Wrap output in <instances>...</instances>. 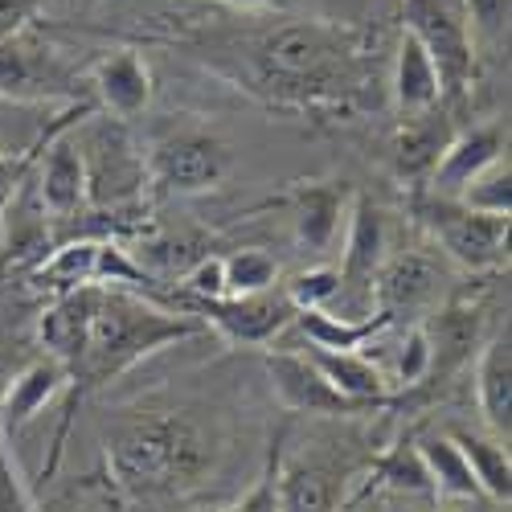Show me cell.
<instances>
[{
    "mask_svg": "<svg viewBox=\"0 0 512 512\" xmlns=\"http://www.w3.org/2000/svg\"><path fill=\"white\" fill-rule=\"evenodd\" d=\"M213 472V439L201 422L160 410L119 426L107 439V476L123 500L160 504L197 492Z\"/></svg>",
    "mask_w": 512,
    "mask_h": 512,
    "instance_id": "cell-1",
    "label": "cell"
},
{
    "mask_svg": "<svg viewBox=\"0 0 512 512\" xmlns=\"http://www.w3.org/2000/svg\"><path fill=\"white\" fill-rule=\"evenodd\" d=\"M357 58L361 50L353 46V33H340L324 21L275 25L259 33L250 50L259 91L291 107H345V99L357 91Z\"/></svg>",
    "mask_w": 512,
    "mask_h": 512,
    "instance_id": "cell-2",
    "label": "cell"
},
{
    "mask_svg": "<svg viewBox=\"0 0 512 512\" xmlns=\"http://www.w3.org/2000/svg\"><path fill=\"white\" fill-rule=\"evenodd\" d=\"M197 328H201V320H193L185 312L156 308L144 300V295L99 283L87 345H82V357L70 369V381L82 390L107 386V381L123 377L127 369L140 365L144 357H152L156 349L189 340Z\"/></svg>",
    "mask_w": 512,
    "mask_h": 512,
    "instance_id": "cell-3",
    "label": "cell"
},
{
    "mask_svg": "<svg viewBox=\"0 0 512 512\" xmlns=\"http://www.w3.org/2000/svg\"><path fill=\"white\" fill-rule=\"evenodd\" d=\"M414 213L426 226V234H431V242L463 271L480 275V271H500L508 263V218L467 209L463 201L435 193H422L414 201Z\"/></svg>",
    "mask_w": 512,
    "mask_h": 512,
    "instance_id": "cell-4",
    "label": "cell"
},
{
    "mask_svg": "<svg viewBox=\"0 0 512 512\" xmlns=\"http://www.w3.org/2000/svg\"><path fill=\"white\" fill-rule=\"evenodd\" d=\"M87 173V201L91 205H127L136 201L148 181V160L136 148V140L123 132V123L111 115H99L87 123L82 140H74Z\"/></svg>",
    "mask_w": 512,
    "mask_h": 512,
    "instance_id": "cell-5",
    "label": "cell"
},
{
    "mask_svg": "<svg viewBox=\"0 0 512 512\" xmlns=\"http://www.w3.org/2000/svg\"><path fill=\"white\" fill-rule=\"evenodd\" d=\"M390 259V226L386 213L369 193H357L349 205V230H345V263H340V320H365L373 316V283L381 263Z\"/></svg>",
    "mask_w": 512,
    "mask_h": 512,
    "instance_id": "cell-6",
    "label": "cell"
},
{
    "mask_svg": "<svg viewBox=\"0 0 512 512\" xmlns=\"http://www.w3.org/2000/svg\"><path fill=\"white\" fill-rule=\"evenodd\" d=\"M406 33L431 54L443 78V95H463L476 82V46L467 21L447 5V0H402Z\"/></svg>",
    "mask_w": 512,
    "mask_h": 512,
    "instance_id": "cell-7",
    "label": "cell"
},
{
    "mask_svg": "<svg viewBox=\"0 0 512 512\" xmlns=\"http://www.w3.org/2000/svg\"><path fill=\"white\" fill-rule=\"evenodd\" d=\"M144 160H148V181L160 185L164 193H181V197L218 189L230 168V152L222 148V140H213L205 132L160 136Z\"/></svg>",
    "mask_w": 512,
    "mask_h": 512,
    "instance_id": "cell-8",
    "label": "cell"
},
{
    "mask_svg": "<svg viewBox=\"0 0 512 512\" xmlns=\"http://www.w3.org/2000/svg\"><path fill=\"white\" fill-rule=\"evenodd\" d=\"M185 316L213 324L238 345H267L295 320V308L283 291H263V295H222V300H189Z\"/></svg>",
    "mask_w": 512,
    "mask_h": 512,
    "instance_id": "cell-9",
    "label": "cell"
},
{
    "mask_svg": "<svg viewBox=\"0 0 512 512\" xmlns=\"http://www.w3.org/2000/svg\"><path fill=\"white\" fill-rule=\"evenodd\" d=\"M443 283V267L435 259V246H414V250H398L390 254L377 271L373 283V312H386L390 320L410 316L418 308H426L439 295Z\"/></svg>",
    "mask_w": 512,
    "mask_h": 512,
    "instance_id": "cell-10",
    "label": "cell"
},
{
    "mask_svg": "<svg viewBox=\"0 0 512 512\" xmlns=\"http://www.w3.org/2000/svg\"><path fill=\"white\" fill-rule=\"evenodd\" d=\"M267 377H271V390L291 414H320V418L361 414V406H353L349 398H340L328 386V377L312 365L308 353H283V349L267 353Z\"/></svg>",
    "mask_w": 512,
    "mask_h": 512,
    "instance_id": "cell-11",
    "label": "cell"
},
{
    "mask_svg": "<svg viewBox=\"0 0 512 512\" xmlns=\"http://www.w3.org/2000/svg\"><path fill=\"white\" fill-rule=\"evenodd\" d=\"M500 156H504V127L500 123H484V127H472V132H455L443 160L435 164L431 181H426V193L459 197Z\"/></svg>",
    "mask_w": 512,
    "mask_h": 512,
    "instance_id": "cell-12",
    "label": "cell"
},
{
    "mask_svg": "<svg viewBox=\"0 0 512 512\" xmlns=\"http://www.w3.org/2000/svg\"><path fill=\"white\" fill-rule=\"evenodd\" d=\"M476 406L484 414L488 435L508 443V431H512V332H508V320L484 340V349H480Z\"/></svg>",
    "mask_w": 512,
    "mask_h": 512,
    "instance_id": "cell-13",
    "label": "cell"
},
{
    "mask_svg": "<svg viewBox=\"0 0 512 512\" xmlns=\"http://www.w3.org/2000/svg\"><path fill=\"white\" fill-rule=\"evenodd\" d=\"M91 82H95L99 107H103L111 119H119V123L144 115L148 103H152V70H148V62H144L136 50H115V54H107V58L95 66Z\"/></svg>",
    "mask_w": 512,
    "mask_h": 512,
    "instance_id": "cell-14",
    "label": "cell"
},
{
    "mask_svg": "<svg viewBox=\"0 0 512 512\" xmlns=\"http://www.w3.org/2000/svg\"><path fill=\"white\" fill-rule=\"evenodd\" d=\"M58 82H62V66L46 46H37L25 33L0 41V99H17V103L46 99L54 95Z\"/></svg>",
    "mask_w": 512,
    "mask_h": 512,
    "instance_id": "cell-15",
    "label": "cell"
},
{
    "mask_svg": "<svg viewBox=\"0 0 512 512\" xmlns=\"http://www.w3.org/2000/svg\"><path fill=\"white\" fill-rule=\"evenodd\" d=\"M451 140H455V127H451L447 111H422V115L402 119L398 140H394V168H398V177L426 185Z\"/></svg>",
    "mask_w": 512,
    "mask_h": 512,
    "instance_id": "cell-16",
    "label": "cell"
},
{
    "mask_svg": "<svg viewBox=\"0 0 512 512\" xmlns=\"http://www.w3.org/2000/svg\"><path fill=\"white\" fill-rule=\"evenodd\" d=\"M312 365L328 377V386L349 398L361 410H377V406H390V377L377 361H369L365 353H328V349H308Z\"/></svg>",
    "mask_w": 512,
    "mask_h": 512,
    "instance_id": "cell-17",
    "label": "cell"
},
{
    "mask_svg": "<svg viewBox=\"0 0 512 512\" xmlns=\"http://www.w3.org/2000/svg\"><path fill=\"white\" fill-rule=\"evenodd\" d=\"M345 480L332 463L320 459H283L279 472V512H340Z\"/></svg>",
    "mask_w": 512,
    "mask_h": 512,
    "instance_id": "cell-18",
    "label": "cell"
},
{
    "mask_svg": "<svg viewBox=\"0 0 512 512\" xmlns=\"http://www.w3.org/2000/svg\"><path fill=\"white\" fill-rule=\"evenodd\" d=\"M37 201L50 218H70L87 205V173H82V156L74 140H50L46 160L37 173Z\"/></svg>",
    "mask_w": 512,
    "mask_h": 512,
    "instance_id": "cell-19",
    "label": "cell"
},
{
    "mask_svg": "<svg viewBox=\"0 0 512 512\" xmlns=\"http://www.w3.org/2000/svg\"><path fill=\"white\" fill-rule=\"evenodd\" d=\"M390 87H394V103H398L402 119L422 115V111H435V107H439V99H443V78H439V66L431 62V54H426L410 33H402V41H398Z\"/></svg>",
    "mask_w": 512,
    "mask_h": 512,
    "instance_id": "cell-20",
    "label": "cell"
},
{
    "mask_svg": "<svg viewBox=\"0 0 512 512\" xmlns=\"http://www.w3.org/2000/svg\"><path fill=\"white\" fill-rule=\"evenodd\" d=\"M66 369L54 361V357H37L29 361L13 381L5 398H0V422L5 426H25L33 422L41 410H46L62 390H66Z\"/></svg>",
    "mask_w": 512,
    "mask_h": 512,
    "instance_id": "cell-21",
    "label": "cell"
},
{
    "mask_svg": "<svg viewBox=\"0 0 512 512\" xmlns=\"http://www.w3.org/2000/svg\"><path fill=\"white\" fill-rule=\"evenodd\" d=\"M291 324L308 336L312 349H328V353H365L369 340H377L394 320H390L386 312H373V316H365V320H340L336 312L316 308V312H295Z\"/></svg>",
    "mask_w": 512,
    "mask_h": 512,
    "instance_id": "cell-22",
    "label": "cell"
},
{
    "mask_svg": "<svg viewBox=\"0 0 512 512\" xmlns=\"http://www.w3.org/2000/svg\"><path fill=\"white\" fill-rule=\"evenodd\" d=\"M455 447L463 451L467 467H472V476L484 492V500L492 504H508L512 500V459H508V443L496 439V435H484V431H451Z\"/></svg>",
    "mask_w": 512,
    "mask_h": 512,
    "instance_id": "cell-23",
    "label": "cell"
},
{
    "mask_svg": "<svg viewBox=\"0 0 512 512\" xmlns=\"http://www.w3.org/2000/svg\"><path fill=\"white\" fill-rule=\"evenodd\" d=\"M418 455H422V467H426V476H431V488L435 496H447V500H484L476 476H472V467H467L463 451L455 447L451 435H422L414 439Z\"/></svg>",
    "mask_w": 512,
    "mask_h": 512,
    "instance_id": "cell-24",
    "label": "cell"
},
{
    "mask_svg": "<svg viewBox=\"0 0 512 512\" xmlns=\"http://www.w3.org/2000/svg\"><path fill=\"white\" fill-rule=\"evenodd\" d=\"M340 218H345V197L332 185H308L295 193V234L304 246L324 250L340 234Z\"/></svg>",
    "mask_w": 512,
    "mask_h": 512,
    "instance_id": "cell-25",
    "label": "cell"
},
{
    "mask_svg": "<svg viewBox=\"0 0 512 512\" xmlns=\"http://www.w3.org/2000/svg\"><path fill=\"white\" fill-rule=\"evenodd\" d=\"M99 246L103 242H66L54 259L41 263V271L33 275L41 287H50L54 295H66V291H78V287H91L95 275H99Z\"/></svg>",
    "mask_w": 512,
    "mask_h": 512,
    "instance_id": "cell-26",
    "label": "cell"
},
{
    "mask_svg": "<svg viewBox=\"0 0 512 512\" xmlns=\"http://www.w3.org/2000/svg\"><path fill=\"white\" fill-rule=\"evenodd\" d=\"M369 484H373V488L410 492V496H435L431 476H426V467H422V455H418L414 439L394 443L386 455H377V463L369 467Z\"/></svg>",
    "mask_w": 512,
    "mask_h": 512,
    "instance_id": "cell-27",
    "label": "cell"
},
{
    "mask_svg": "<svg viewBox=\"0 0 512 512\" xmlns=\"http://www.w3.org/2000/svg\"><path fill=\"white\" fill-rule=\"evenodd\" d=\"M222 271H226V295H263V291H275L279 283V263L259 246L226 254Z\"/></svg>",
    "mask_w": 512,
    "mask_h": 512,
    "instance_id": "cell-28",
    "label": "cell"
},
{
    "mask_svg": "<svg viewBox=\"0 0 512 512\" xmlns=\"http://www.w3.org/2000/svg\"><path fill=\"white\" fill-rule=\"evenodd\" d=\"M455 201H463L467 209H480V213H496V218H508L512 213V164L508 156H500L496 164H488L484 173L467 185Z\"/></svg>",
    "mask_w": 512,
    "mask_h": 512,
    "instance_id": "cell-29",
    "label": "cell"
},
{
    "mask_svg": "<svg viewBox=\"0 0 512 512\" xmlns=\"http://www.w3.org/2000/svg\"><path fill=\"white\" fill-rule=\"evenodd\" d=\"M336 291H340V271L336 267H308L300 271L287 287L283 295L291 300L295 312H316V308H328L336 300Z\"/></svg>",
    "mask_w": 512,
    "mask_h": 512,
    "instance_id": "cell-30",
    "label": "cell"
},
{
    "mask_svg": "<svg viewBox=\"0 0 512 512\" xmlns=\"http://www.w3.org/2000/svg\"><path fill=\"white\" fill-rule=\"evenodd\" d=\"M431 377V340H426V328H410L406 340L398 345V361H394V373H390V390H410V386H422Z\"/></svg>",
    "mask_w": 512,
    "mask_h": 512,
    "instance_id": "cell-31",
    "label": "cell"
},
{
    "mask_svg": "<svg viewBox=\"0 0 512 512\" xmlns=\"http://www.w3.org/2000/svg\"><path fill=\"white\" fill-rule=\"evenodd\" d=\"M279 472H283V431L275 435L271 455H267V463H263L259 480H254V488H250L230 512H279Z\"/></svg>",
    "mask_w": 512,
    "mask_h": 512,
    "instance_id": "cell-32",
    "label": "cell"
},
{
    "mask_svg": "<svg viewBox=\"0 0 512 512\" xmlns=\"http://www.w3.org/2000/svg\"><path fill=\"white\" fill-rule=\"evenodd\" d=\"M0 512H37L25 480H21V467L13 459V451L0 439Z\"/></svg>",
    "mask_w": 512,
    "mask_h": 512,
    "instance_id": "cell-33",
    "label": "cell"
},
{
    "mask_svg": "<svg viewBox=\"0 0 512 512\" xmlns=\"http://www.w3.org/2000/svg\"><path fill=\"white\" fill-rule=\"evenodd\" d=\"M181 287H185V295L189 300H222L226 295V271H222V259H201L197 267H189L185 271V279H181Z\"/></svg>",
    "mask_w": 512,
    "mask_h": 512,
    "instance_id": "cell-34",
    "label": "cell"
},
{
    "mask_svg": "<svg viewBox=\"0 0 512 512\" xmlns=\"http://www.w3.org/2000/svg\"><path fill=\"white\" fill-rule=\"evenodd\" d=\"M29 17H33V0H0V41L25 33Z\"/></svg>",
    "mask_w": 512,
    "mask_h": 512,
    "instance_id": "cell-35",
    "label": "cell"
},
{
    "mask_svg": "<svg viewBox=\"0 0 512 512\" xmlns=\"http://www.w3.org/2000/svg\"><path fill=\"white\" fill-rule=\"evenodd\" d=\"M21 173H25V156H21V160H13V156L0 152V209H5V205L13 201V189L21 185Z\"/></svg>",
    "mask_w": 512,
    "mask_h": 512,
    "instance_id": "cell-36",
    "label": "cell"
},
{
    "mask_svg": "<svg viewBox=\"0 0 512 512\" xmlns=\"http://www.w3.org/2000/svg\"><path fill=\"white\" fill-rule=\"evenodd\" d=\"M222 5H234V9H271L279 0H222Z\"/></svg>",
    "mask_w": 512,
    "mask_h": 512,
    "instance_id": "cell-37",
    "label": "cell"
},
{
    "mask_svg": "<svg viewBox=\"0 0 512 512\" xmlns=\"http://www.w3.org/2000/svg\"><path fill=\"white\" fill-rule=\"evenodd\" d=\"M193 512H226V508H193Z\"/></svg>",
    "mask_w": 512,
    "mask_h": 512,
    "instance_id": "cell-38",
    "label": "cell"
}]
</instances>
